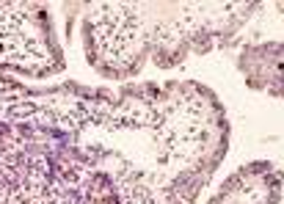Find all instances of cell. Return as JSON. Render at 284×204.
I'll return each mask as SVG.
<instances>
[{
    "mask_svg": "<svg viewBox=\"0 0 284 204\" xmlns=\"http://www.w3.org/2000/svg\"><path fill=\"white\" fill-rule=\"evenodd\" d=\"M141 3H94L83 17L80 39L86 61L105 78H133L152 55L149 31Z\"/></svg>",
    "mask_w": 284,
    "mask_h": 204,
    "instance_id": "cell-1",
    "label": "cell"
},
{
    "mask_svg": "<svg viewBox=\"0 0 284 204\" xmlns=\"http://www.w3.org/2000/svg\"><path fill=\"white\" fill-rule=\"evenodd\" d=\"M174 20L185 31L191 52L204 55L212 47H223L238 33L248 17L259 9V3H182L174 6Z\"/></svg>",
    "mask_w": 284,
    "mask_h": 204,
    "instance_id": "cell-2",
    "label": "cell"
},
{
    "mask_svg": "<svg viewBox=\"0 0 284 204\" xmlns=\"http://www.w3.org/2000/svg\"><path fill=\"white\" fill-rule=\"evenodd\" d=\"M284 174L273 163L257 160L246 163L223 179L218 193L207 204H279L281 201Z\"/></svg>",
    "mask_w": 284,
    "mask_h": 204,
    "instance_id": "cell-3",
    "label": "cell"
},
{
    "mask_svg": "<svg viewBox=\"0 0 284 204\" xmlns=\"http://www.w3.org/2000/svg\"><path fill=\"white\" fill-rule=\"evenodd\" d=\"M235 66L246 78V86L270 97H284V42L251 44L235 58Z\"/></svg>",
    "mask_w": 284,
    "mask_h": 204,
    "instance_id": "cell-4",
    "label": "cell"
}]
</instances>
